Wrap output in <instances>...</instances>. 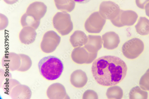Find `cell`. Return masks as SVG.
I'll return each instance as SVG.
<instances>
[{
  "instance_id": "cell-12",
  "label": "cell",
  "mask_w": 149,
  "mask_h": 99,
  "mask_svg": "<svg viewBox=\"0 0 149 99\" xmlns=\"http://www.w3.org/2000/svg\"><path fill=\"white\" fill-rule=\"evenodd\" d=\"M102 37L104 47L109 50H113L116 48L120 42L119 35L113 32L106 33L102 35Z\"/></svg>"
},
{
  "instance_id": "cell-24",
  "label": "cell",
  "mask_w": 149,
  "mask_h": 99,
  "mask_svg": "<svg viewBox=\"0 0 149 99\" xmlns=\"http://www.w3.org/2000/svg\"><path fill=\"white\" fill-rule=\"evenodd\" d=\"M83 99H98V96L97 93L94 91L88 90L84 93L83 96Z\"/></svg>"
},
{
  "instance_id": "cell-27",
  "label": "cell",
  "mask_w": 149,
  "mask_h": 99,
  "mask_svg": "<svg viewBox=\"0 0 149 99\" xmlns=\"http://www.w3.org/2000/svg\"><path fill=\"white\" fill-rule=\"evenodd\" d=\"M91 1V0H73L74 2L80 4H86Z\"/></svg>"
},
{
  "instance_id": "cell-6",
  "label": "cell",
  "mask_w": 149,
  "mask_h": 99,
  "mask_svg": "<svg viewBox=\"0 0 149 99\" xmlns=\"http://www.w3.org/2000/svg\"><path fill=\"white\" fill-rule=\"evenodd\" d=\"M97 53L88 52L84 47H79L74 48L71 54V58L74 63L78 64L92 63L97 58Z\"/></svg>"
},
{
  "instance_id": "cell-15",
  "label": "cell",
  "mask_w": 149,
  "mask_h": 99,
  "mask_svg": "<svg viewBox=\"0 0 149 99\" xmlns=\"http://www.w3.org/2000/svg\"><path fill=\"white\" fill-rule=\"evenodd\" d=\"M10 93L13 98L29 99L31 95V91L28 87L20 84L15 86Z\"/></svg>"
},
{
  "instance_id": "cell-9",
  "label": "cell",
  "mask_w": 149,
  "mask_h": 99,
  "mask_svg": "<svg viewBox=\"0 0 149 99\" xmlns=\"http://www.w3.org/2000/svg\"><path fill=\"white\" fill-rule=\"evenodd\" d=\"M47 10V6L41 2H35L28 8L26 13L37 21H40L45 16Z\"/></svg>"
},
{
  "instance_id": "cell-18",
  "label": "cell",
  "mask_w": 149,
  "mask_h": 99,
  "mask_svg": "<svg viewBox=\"0 0 149 99\" xmlns=\"http://www.w3.org/2000/svg\"><path fill=\"white\" fill-rule=\"evenodd\" d=\"M40 21H37L32 17L25 13L21 17V23L23 27H31L36 30L39 27Z\"/></svg>"
},
{
  "instance_id": "cell-2",
  "label": "cell",
  "mask_w": 149,
  "mask_h": 99,
  "mask_svg": "<svg viewBox=\"0 0 149 99\" xmlns=\"http://www.w3.org/2000/svg\"><path fill=\"white\" fill-rule=\"evenodd\" d=\"M38 67L41 75L46 79L53 81L58 79L63 73V63L58 58L54 56L45 57L40 60Z\"/></svg>"
},
{
  "instance_id": "cell-23",
  "label": "cell",
  "mask_w": 149,
  "mask_h": 99,
  "mask_svg": "<svg viewBox=\"0 0 149 99\" xmlns=\"http://www.w3.org/2000/svg\"><path fill=\"white\" fill-rule=\"evenodd\" d=\"M139 85L143 90L149 91V71H146L141 77L139 81Z\"/></svg>"
},
{
  "instance_id": "cell-11",
  "label": "cell",
  "mask_w": 149,
  "mask_h": 99,
  "mask_svg": "<svg viewBox=\"0 0 149 99\" xmlns=\"http://www.w3.org/2000/svg\"><path fill=\"white\" fill-rule=\"evenodd\" d=\"M88 81V78L86 73L79 69L74 71L70 76V81L74 87L81 88L84 87Z\"/></svg>"
},
{
  "instance_id": "cell-25",
  "label": "cell",
  "mask_w": 149,
  "mask_h": 99,
  "mask_svg": "<svg viewBox=\"0 0 149 99\" xmlns=\"http://www.w3.org/2000/svg\"><path fill=\"white\" fill-rule=\"evenodd\" d=\"M149 2V0H135L136 6L139 8L144 9L146 5Z\"/></svg>"
},
{
  "instance_id": "cell-28",
  "label": "cell",
  "mask_w": 149,
  "mask_h": 99,
  "mask_svg": "<svg viewBox=\"0 0 149 99\" xmlns=\"http://www.w3.org/2000/svg\"><path fill=\"white\" fill-rule=\"evenodd\" d=\"M145 9L146 15L149 17V2L145 6Z\"/></svg>"
},
{
  "instance_id": "cell-1",
  "label": "cell",
  "mask_w": 149,
  "mask_h": 99,
  "mask_svg": "<svg viewBox=\"0 0 149 99\" xmlns=\"http://www.w3.org/2000/svg\"><path fill=\"white\" fill-rule=\"evenodd\" d=\"M127 65L120 58L105 56L96 60L93 64L92 72L97 82L104 86L116 85L126 76Z\"/></svg>"
},
{
  "instance_id": "cell-22",
  "label": "cell",
  "mask_w": 149,
  "mask_h": 99,
  "mask_svg": "<svg viewBox=\"0 0 149 99\" xmlns=\"http://www.w3.org/2000/svg\"><path fill=\"white\" fill-rule=\"evenodd\" d=\"M57 9L61 11L70 12L72 9L71 0H54Z\"/></svg>"
},
{
  "instance_id": "cell-16",
  "label": "cell",
  "mask_w": 149,
  "mask_h": 99,
  "mask_svg": "<svg viewBox=\"0 0 149 99\" xmlns=\"http://www.w3.org/2000/svg\"><path fill=\"white\" fill-rule=\"evenodd\" d=\"M88 41L87 36L81 31L74 32L70 37V42L74 47L83 46L85 45Z\"/></svg>"
},
{
  "instance_id": "cell-14",
  "label": "cell",
  "mask_w": 149,
  "mask_h": 99,
  "mask_svg": "<svg viewBox=\"0 0 149 99\" xmlns=\"http://www.w3.org/2000/svg\"><path fill=\"white\" fill-rule=\"evenodd\" d=\"M103 43L100 36L90 35L84 47L90 53H97L102 48Z\"/></svg>"
},
{
  "instance_id": "cell-20",
  "label": "cell",
  "mask_w": 149,
  "mask_h": 99,
  "mask_svg": "<svg viewBox=\"0 0 149 99\" xmlns=\"http://www.w3.org/2000/svg\"><path fill=\"white\" fill-rule=\"evenodd\" d=\"M129 96L130 99H146L148 98V93L147 91L142 90L139 86H136L131 90Z\"/></svg>"
},
{
  "instance_id": "cell-10",
  "label": "cell",
  "mask_w": 149,
  "mask_h": 99,
  "mask_svg": "<svg viewBox=\"0 0 149 99\" xmlns=\"http://www.w3.org/2000/svg\"><path fill=\"white\" fill-rule=\"evenodd\" d=\"M47 94L49 99H70L64 86L58 83H54L49 86Z\"/></svg>"
},
{
  "instance_id": "cell-26",
  "label": "cell",
  "mask_w": 149,
  "mask_h": 99,
  "mask_svg": "<svg viewBox=\"0 0 149 99\" xmlns=\"http://www.w3.org/2000/svg\"><path fill=\"white\" fill-rule=\"evenodd\" d=\"M7 4L9 5H13L18 1L19 0H3Z\"/></svg>"
},
{
  "instance_id": "cell-19",
  "label": "cell",
  "mask_w": 149,
  "mask_h": 99,
  "mask_svg": "<svg viewBox=\"0 0 149 99\" xmlns=\"http://www.w3.org/2000/svg\"><path fill=\"white\" fill-rule=\"evenodd\" d=\"M106 95L109 99H120L123 97V90L118 86H111L107 89Z\"/></svg>"
},
{
  "instance_id": "cell-13",
  "label": "cell",
  "mask_w": 149,
  "mask_h": 99,
  "mask_svg": "<svg viewBox=\"0 0 149 99\" xmlns=\"http://www.w3.org/2000/svg\"><path fill=\"white\" fill-rule=\"evenodd\" d=\"M37 35L36 30L33 28L29 26L24 27L19 33V39L22 43L29 45L35 41Z\"/></svg>"
},
{
  "instance_id": "cell-21",
  "label": "cell",
  "mask_w": 149,
  "mask_h": 99,
  "mask_svg": "<svg viewBox=\"0 0 149 99\" xmlns=\"http://www.w3.org/2000/svg\"><path fill=\"white\" fill-rule=\"evenodd\" d=\"M21 58L20 66L17 70L21 72H25L28 70L32 65V61L30 57L27 55L19 54Z\"/></svg>"
},
{
  "instance_id": "cell-7",
  "label": "cell",
  "mask_w": 149,
  "mask_h": 99,
  "mask_svg": "<svg viewBox=\"0 0 149 99\" xmlns=\"http://www.w3.org/2000/svg\"><path fill=\"white\" fill-rule=\"evenodd\" d=\"M138 15L132 10H121L120 15L116 19L115 26L118 27L132 26L136 23L138 18Z\"/></svg>"
},
{
  "instance_id": "cell-29",
  "label": "cell",
  "mask_w": 149,
  "mask_h": 99,
  "mask_svg": "<svg viewBox=\"0 0 149 99\" xmlns=\"http://www.w3.org/2000/svg\"><path fill=\"white\" fill-rule=\"evenodd\" d=\"M146 71H149V68Z\"/></svg>"
},
{
  "instance_id": "cell-4",
  "label": "cell",
  "mask_w": 149,
  "mask_h": 99,
  "mask_svg": "<svg viewBox=\"0 0 149 99\" xmlns=\"http://www.w3.org/2000/svg\"><path fill=\"white\" fill-rule=\"evenodd\" d=\"M144 45L139 38H135L124 44L122 47V53L127 58L133 60L138 57L143 52Z\"/></svg>"
},
{
  "instance_id": "cell-3",
  "label": "cell",
  "mask_w": 149,
  "mask_h": 99,
  "mask_svg": "<svg viewBox=\"0 0 149 99\" xmlns=\"http://www.w3.org/2000/svg\"><path fill=\"white\" fill-rule=\"evenodd\" d=\"M53 23L55 29L63 36L69 34L73 29L70 15L65 11L58 12L53 17Z\"/></svg>"
},
{
  "instance_id": "cell-8",
  "label": "cell",
  "mask_w": 149,
  "mask_h": 99,
  "mask_svg": "<svg viewBox=\"0 0 149 99\" xmlns=\"http://www.w3.org/2000/svg\"><path fill=\"white\" fill-rule=\"evenodd\" d=\"M21 58L19 54L10 53L3 56L2 61V66L5 70L14 71L17 70L21 65Z\"/></svg>"
},
{
  "instance_id": "cell-17",
  "label": "cell",
  "mask_w": 149,
  "mask_h": 99,
  "mask_svg": "<svg viewBox=\"0 0 149 99\" xmlns=\"http://www.w3.org/2000/svg\"><path fill=\"white\" fill-rule=\"evenodd\" d=\"M135 27L136 32L142 36L148 35L149 20L145 17H140Z\"/></svg>"
},
{
  "instance_id": "cell-5",
  "label": "cell",
  "mask_w": 149,
  "mask_h": 99,
  "mask_svg": "<svg viewBox=\"0 0 149 99\" xmlns=\"http://www.w3.org/2000/svg\"><path fill=\"white\" fill-rule=\"evenodd\" d=\"M61 37L53 30L49 31L44 35L40 44L42 51L46 53L53 52L59 45Z\"/></svg>"
}]
</instances>
